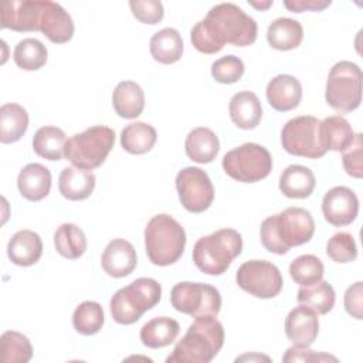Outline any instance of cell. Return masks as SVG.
Segmentation results:
<instances>
[{
  "label": "cell",
  "mask_w": 363,
  "mask_h": 363,
  "mask_svg": "<svg viewBox=\"0 0 363 363\" xmlns=\"http://www.w3.org/2000/svg\"><path fill=\"white\" fill-rule=\"evenodd\" d=\"M325 99L328 105L347 113L359 108L362 102V69L352 61L336 62L328 75Z\"/></svg>",
  "instance_id": "9c48e42d"
},
{
  "label": "cell",
  "mask_w": 363,
  "mask_h": 363,
  "mask_svg": "<svg viewBox=\"0 0 363 363\" xmlns=\"http://www.w3.org/2000/svg\"><path fill=\"white\" fill-rule=\"evenodd\" d=\"M319 333L318 313L299 305L288 313L285 319V335L294 346L309 347Z\"/></svg>",
  "instance_id": "2e32d148"
},
{
  "label": "cell",
  "mask_w": 363,
  "mask_h": 363,
  "mask_svg": "<svg viewBox=\"0 0 363 363\" xmlns=\"http://www.w3.org/2000/svg\"><path fill=\"white\" fill-rule=\"evenodd\" d=\"M113 143L115 132L108 126L95 125L72 135L65 143L64 156L75 167L91 172L105 162Z\"/></svg>",
  "instance_id": "ba28073f"
},
{
  "label": "cell",
  "mask_w": 363,
  "mask_h": 363,
  "mask_svg": "<svg viewBox=\"0 0 363 363\" xmlns=\"http://www.w3.org/2000/svg\"><path fill=\"white\" fill-rule=\"evenodd\" d=\"M335 289L326 281H318L308 286H301L298 291L296 301L318 315H326L333 309L335 305Z\"/></svg>",
  "instance_id": "1f68e13d"
},
{
  "label": "cell",
  "mask_w": 363,
  "mask_h": 363,
  "mask_svg": "<svg viewBox=\"0 0 363 363\" xmlns=\"http://www.w3.org/2000/svg\"><path fill=\"white\" fill-rule=\"evenodd\" d=\"M95 176L89 170L65 167L58 177V189L64 199L79 201L88 199L95 189Z\"/></svg>",
  "instance_id": "7402d4cb"
},
{
  "label": "cell",
  "mask_w": 363,
  "mask_h": 363,
  "mask_svg": "<svg viewBox=\"0 0 363 363\" xmlns=\"http://www.w3.org/2000/svg\"><path fill=\"white\" fill-rule=\"evenodd\" d=\"M149 50L155 61L160 64H174L183 54L182 35L176 28L164 27L152 35Z\"/></svg>",
  "instance_id": "83f0119b"
},
{
  "label": "cell",
  "mask_w": 363,
  "mask_h": 363,
  "mask_svg": "<svg viewBox=\"0 0 363 363\" xmlns=\"http://www.w3.org/2000/svg\"><path fill=\"white\" fill-rule=\"evenodd\" d=\"M332 360L337 362L335 356L325 354V353H316L315 350H311L309 347H299L292 346L286 350V353L282 356V362H325Z\"/></svg>",
  "instance_id": "f6af8a7d"
},
{
  "label": "cell",
  "mask_w": 363,
  "mask_h": 363,
  "mask_svg": "<svg viewBox=\"0 0 363 363\" xmlns=\"http://www.w3.org/2000/svg\"><path fill=\"white\" fill-rule=\"evenodd\" d=\"M362 308H363V285L360 281H357L353 285H350L345 292V309L352 318L360 320L363 318Z\"/></svg>",
  "instance_id": "ee69618b"
},
{
  "label": "cell",
  "mask_w": 363,
  "mask_h": 363,
  "mask_svg": "<svg viewBox=\"0 0 363 363\" xmlns=\"http://www.w3.org/2000/svg\"><path fill=\"white\" fill-rule=\"evenodd\" d=\"M186 247V231L169 214L153 216L145 227V248L147 258L157 267L179 261Z\"/></svg>",
  "instance_id": "277c9868"
},
{
  "label": "cell",
  "mask_w": 363,
  "mask_h": 363,
  "mask_svg": "<svg viewBox=\"0 0 363 363\" xmlns=\"http://www.w3.org/2000/svg\"><path fill=\"white\" fill-rule=\"evenodd\" d=\"M176 190L182 206L190 213L206 211L214 200L213 183L200 167L182 169L176 176Z\"/></svg>",
  "instance_id": "5bb4252c"
},
{
  "label": "cell",
  "mask_w": 363,
  "mask_h": 363,
  "mask_svg": "<svg viewBox=\"0 0 363 363\" xmlns=\"http://www.w3.org/2000/svg\"><path fill=\"white\" fill-rule=\"evenodd\" d=\"M28 128V113L18 104H4L0 108V142L20 140Z\"/></svg>",
  "instance_id": "f546056e"
},
{
  "label": "cell",
  "mask_w": 363,
  "mask_h": 363,
  "mask_svg": "<svg viewBox=\"0 0 363 363\" xmlns=\"http://www.w3.org/2000/svg\"><path fill=\"white\" fill-rule=\"evenodd\" d=\"M248 3H250V6H252L258 10H267L268 7H271L274 4L272 0H268V1H264V3H257V1H248Z\"/></svg>",
  "instance_id": "7dc6e473"
},
{
  "label": "cell",
  "mask_w": 363,
  "mask_h": 363,
  "mask_svg": "<svg viewBox=\"0 0 363 363\" xmlns=\"http://www.w3.org/2000/svg\"><path fill=\"white\" fill-rule=\"evenodd\" d=\"M268 104L278 112L295 109L302 98V85L292 75L281 74L272 78L265 89Z\"/></svg>",
  "instance_id": "ac0fdd59"
},
{
  "label": "cell",
  "mask_w": 363,
  "mask_h": 363,
  "mask_svg": "<svg viewBox=\"0 0 363 363\" xmlns=\"http://www.w3.org/2000/svg\"><path fill=\"white\" fill-rule=\"evenodd\" d=\"M104 325V309L98 302L85 301L79 303L72 313L74 329L84 335L91 336L98 333Z\"/></svg>",
  "instance_id": "d590c367"
},
{
  "label": "cell",
  "mask_w": 363,
  "mask_h": 363,
  "mask_svg": "<svg viewBox=\"0 0 363 363\" xmlns=\"http://www.w3.org/2000/svg\"><path fill=\"white\" fill-rule=\"evenodd\" d=\"M179 322L169 316H157L146 322L140 329V340L150 349L166 347L179 336Z\"/></svg>",
  "instance_id": "f1b7e54d"
},
{
  "label": "cell",
  "mask_w": 363,
  "mask_h": 363,
  "mask_svg": "<svg viewBox=\"0 0 363 363\" xmlns=\"http://www.w3.org/2000/svg\"><path fill=\"white\" fill-rule=\"evenodd\" d=\"M112 105L121 118L135 119L145 108V92L139 84L133 81H122L116 85L112 94Z\"/></svg>",
  "instance_id": "4316f807"
},
{
  "label": "cell",
  "mask_w": 363,
  "mask_h": 363,
  "mask_svg": "<svg viewBox=\"0 0 363 363\" xmlns=\"http://www.w3.org/2000/svg\"><path fill=\"white\" fill-rule=\"evenodd\" d=\"M323 262L312 254H303L289 264V275L301 286L312 285L323 278Z\"/></svg>",
  "instance_id": "74e56055"
},
{
  "label": "cell",
  "mask_w": 363,
  "mask_h": 363,
  "mask_svg": "<svg viewBox=\"0 0 363 363\" xmlns=\"http://www.w3.org/2000/svg\"><path fill=\"white\" fill-rule=\"evenodd\" d=\"M0 27L18 33L41 31L51 43L64 44L74 35L68 11L50 0H11L0 6Z\"/></svg>",
  "instance_id": "6da1fadb"
},
{
  "label": "cell",
  "mask_w": 363,
  "mask_h": 363,
  "mask_svg": "<svg viewBox=\"0 0 363 363\" xmlns=\"http://www.w3.org/2000/svg\"><path fill=\"white\" fill-rule=\"evenodd\" d=\"M67 143V135L57 126H41L37 129L33 138L34 152L47 160H61L64 156V147Z\"/></svg>",
  "instance_id": "d6a6232c"
},
{
  "label": "cell",
  "mask_w": 363,
  "mask_h": 363,
  "mask_svg": "<svg viewBox=\"0 0 363 363\" xmlns=\"http://www.w3.org/2000/svg\"><path fill=\"white\" fill-rule=\"evenodd\" d=\"M235 281L241 289L261 299L275 298L284 284L278 267L264 259H251L241 264L237 269Z\"/></svg>",
  "instance_id": "4fadbf2b"
},
{
  "label": "cell",
  "mask_w": 363,
  "mask_h": 363,
  "mask_svg": "<svg viewBox=\"0 0 363 363\" xmlns=\"http://www.w3.org/2000/svg\"><path fill=\"white\" fill-rule=\"evenodd\" d=\"M224 345V328L216 316H199L177 342L166 363H208Z\"/></svg>",
  "instance_id": "3957f363"
},
{
  "label": "cell",
  "mask_w": 363,
  "mask_h": 363,
  "mask_svg": "<svg viewBox=\"0 0 363 363\" xmlns=\"http://www.w3.org/2000/svg\"><path fill=\"white\" fill-rule=\"evenodd\" d=\"M190 40L193 47L203 54H216L223 50V44L216 38L214 33L206 23V20H200L196 23L190 31Z\"/></svg>",
  "instance_id": "60d3db41"
},
{
  "label": "cell",
  "mask_w": 363,
  "mask_h": 363,
  "mask_svg": "<svg viewBox=\"0 0 363 363\" xmlns=\"http://www.w3.org/2000/svg\"><path fill=\"white\" fill-rule=\"evenodd\" d=\"M303 40V28L298 20L289 17L275 18L267 30L268 44L279 51L298 48Z\"/></svg>",
  "instance_id": "484cf974"
},
{
  "label": "cell",
  "mask_w": 363,
  "mask_h": 363,
  "mask_svg": "<svg viewBox=\"0 0 363 363\" xmlns=\"http://www.w3.org/2000/svg\"><path fill=\"white\" fill-rule=\"evenodd\" d=\"M184 149L189 159L196 163L206 164L217 157L220 150V140L210 128L199 126L190 130L186 136Z\"/></svg>",
  "instance_id": "603a6c76"
},
{
  "label": "cell",
  "mask_w": 363,
  "mask_h": 363,
  "mask_svg": "<svg viewBox=\"0 0 363 363\" xmlns=\"http://www.w3.org/2000/svg\"><path fill=\"white\" fill-rule=\"evenodd\" d=\"M172 306L184 315L217 316L221 309V295L217 288L203 282H179L170 292Z\"/></svg>",
  "instance_id": "7c38bea8"
},
{
  "label": "cell",
  "mask_w": 363,
  "mask_h": 363,
  "mask_svg": "<svg viewBox=\"0 0 363 363\" xmlns=\"http://www.w3.org/2000/svg\"><path fill=\"white\" fill-rule=\"evenodd\" d=\"M17 187L26 200L40 201L51 190V173L44 164L28 163L18 173Z\"/></svg>",
  "instance_id": "d6986e66"
},
{
  "label": "cell",
  "mask_w": 363,
  "mask_h": 363,
  "mask_svg": "<svg viewBox=\"0 0 363 363\" xmlns=\"http://www.w3.org/2000/svg\"><path fill=\"white\" fill-rule=\"evenodd\" d=\"M48 52L45 45L37 38H23L13 51L16 65L24 71H37L45 65Z\"/></svg>",
  "instance_id": "e575fe53"
},
{
  "label": "cell",
  "mask_w": 363,
  "mask_h": 363,
  "mask_svg": "<svg viewBox=\"0 0 363 363\" xmlns=\"http://www.w3.org/2000/svg\"><path fill=\"white\" fill-rule=\"evenodd\" d=\"M43 254L41 237L31 230L17 231L7 244L10 261L18 267L34 265Z\"/></svg>",
  "instance_id": "44dd1931"
},
{
  "label": "cell",
  "mask_w": 363,
  "mask_h": 363,
  "mask_svg": "<svg viewBox=\"0 0 363 363\" xmlns=\"http://www.w3.org/2000/svg\"><path fill=\"white\" fill-rule=\"evenodd\" d=\"M332 4L330 0H285L284 6L292 13L322 11Z\"/></svg>",
  "instance_id": "bcb514c9"
},
{
  "label": "cell",
  "mask_w": 363,
  "mask_h": 363,
  "mask_svg": "<svg viewBox=\"0 0 363 363\" xmlns=\"http://www.w3.org/2000/svg\"><path fill=\"white\" fill-rule=\"evenodd\" d=\"M156 129L146 122H132L121 132V145L130 155L147 153L156 143Z\"/></svg>",
  "instance_id": "4dcf8cb0"
},
{
  "label": "cell",
  "mask_w": 363,
  "mask_h": 363,
  "mask_svg": "<svg viewBox=\"0 0 363 363\" xmlns=\"http://www.w3.org/2000/svg\"><path fill=\"white\" fill-rule=\"evenodd\" d=\"M129 7L133 17L143 24H157L164 16L163 4L156 0H133L129 1Z\"/></svg>",
  "instance_id": "b9f144b4"
},
{
  "label": "cell",
  "mask_w": 363,
  "mask_h": 363,
  "mask_svg": "<svg viewBox=\"0 0 363 363\" xmlns=\"http://www.w3.org/2000/svg\"><path fill=\"white\" fill-rule=\"evenodd\" d=\"M224 172L241 183H255L265 179L272 170V157L267 147L258 143H244L223 157Z\"/></svg>",
  "instance_id": "30bf717a"
},
{
  "label": "cell",
  "mask_w": 363,
  "mask_h": 363,
  "mask_svg": "<svg viewBox=\"0 0 363 363\" xmlns=\"http://www.w3.org/2000/svg\"><path fill=\"white\" fill-rule=\"evenodd\" d=\"M320 121L311 115L289 119L281 129V145L285 152L299 157L318 159L326 153L320 140Z\"/></svg>",
  "instance_id": "8fae6325"
},
{
  "label": "cell",
  "mask_w": 363,
  "mask_h": 363,
  "mask_svg": "<svg viewBox=\"0 0 363 363\" xmlns=\"http://www.w3.org/2000/svg\"><path fill=\"white\" fill-rule=\"evenodd\" d=\"M136 264V250L129 241L123 238H115L109 241L101 257L102 269L113 278L128 277L133 272Z\"/></svg>",
  "instance_id": "e0dca14e"
},
{
  "label": "cell",
  "mask_w": 363,
  "mask_h": 363,
  "mask_svg": "<svg viewBox=\"0 0 363 363\" xmlns=\"http://www.w3.org/2000/svg\"><path fill=\"white\" fill-rule=\"evenodd\" d=\"M162 298V286L153 278H138L118 289L109 302L112 319L119 325H132L156 306Z\"/></svg>",
  "instance_id": "8992f818"
},
{
  "label": "cell",
  "mask_w": 363,
  "mask_h": 363,
  "mask_svg": "<svg viewBox=\"0 0 363 363\" xmlns=\"http://www.w3.org/2000/svg\"><path fill=\"white\" fill-rule=\"evenodd\" d=\"M315 233L312 214L302 207H288L267 217L259 228L261 244L272 254L284 255L292 247L311 241Z\"/></svg>",
  "instance_id": "7a4b0ae2"
},
{
  "label": "cell",
  "mask_w": 363,
  "mask_h": 363,
  "mask_svg": "<svg viewBox=\"0 0 363 363\" xmlns=\"http://www.w3.org/2000/svg\"><path fill=\"white\" fill-rule=\"evenodd\" d=\"M54 245L64 258L77 259L86 251V237L77 224L64 223L54 233Z\"/></svg>",
  "instance_id": "836d02e7"
},
{
  "label": "cell",
  "mask_w": 363,
  "mask_h": 363,
  "mask_svg": "<svg viewBox=\"0 0 363 363\" xmlns=\"http://www.w3.org/2000/svg\"><path fill=\"white\" fill-rule=\"evenodd\" d=\"M244 74V62L235 55H224L211 64V77L220 84H234Z\"/></svg>",
  "instance_id": "ab89813d"
},
{
  "label": "cell",
  "mask_w": 363,
  "mask_h": 363,
  "mask_svg": "<svg viewBox=\"0 0 363 363\" xmlns=\"http://www.w3.org/2000/svg\"><path fill=\"white\" fill-rule=\"evenodd\" d=\"M320 140L328 150L343 152L354 140V132L352 125L342 115H332L320 121L319 125Z\"/></svg>",
  "instance_id": "d4e9b609"
},
{
  "label": "cell",
  "mask_w": 363,
  "mask_h": 363,
  "mask_svg": "<svg viewBox=\"0 0 363 363\" xmlns=\"http://www.w3.org/2000/svg\"><path fill=\"white\" fill-rule=\"evenodd\" d=\"M363 143H362V135H354V140L352 145L343 150L342 163L346 170V173L352 177L360 179L363 174Z\"/></svg>",
  "instance_id": "7bdbcfd3"
},
{
  "label": "cell",
  "mask_w": 363,
  "mask_h": 363,
  "mask_svg": "<svg viewBox=\"0 0 363 363\" xmlns=\"http://www.w3.org/2000/svg\"><path fill=\"white\" fill-rule=\"evenodd\" d=\"M204 20L223 45L228 43L235 47H247L257 40L255 20L234 3L216 4Z\"/></svg>",
  "instance_id": "52a82bcc"
},
{
  "label": "cell",
  "mask_w": 363,
  "mask_h": 363,
  "mask_svg": "<svg viewBox=\"0 0 363 363\" xmlns=\"http://www.w3.org/2000/svg\"><path fill=\"white\" fill-rule=\"evenodd\" d=\"M0 345L4 363H27L33 357V346L20 332L6 330L0 337Z\"/></svg>",
  "instance_id": "8d00e7d4"
},
{
  "label": "cell",
  "mask_w": 363,
  "mask_h": 363,
  "mask_svg": "<svg viewBox=\"0 0 363 363\" xmlns=\"http://www.w3.org/2000/svg\"><path fill=\"white\" fill-rule=\"evenodd\" d=\"M233 123L240 129H254L262 118V106L258 96L251 91H241L233 95L228 105Z\"/></svg>",
  "instance_id": "ffe728a7"
},
{
  "label": "cell",
  "mask_w": 363,
  "mask_h": 363,
  "mask_svg": "<svg viewBox=\"0 0 363 363\" xmlns=\"http://www.w3.org/2000/svg\"><path fill=\"white\" fill-rule=\"evenodd\" d=\"M328 257L339 264H347L356 259L357 247L353 235L346 231L333 234L326 244Z\"/></svg>",
  "instance_id": "f35d334b"
},
{
  "label": "cell",
  "mask_w": 363,
  "mask_h": 363,
  "mask_svg": "<svg viewBox=\"0 0 363 363\" xmlns=\"http://www.w3.org/2000/svg\"><path fill=\"white\" fill-rule=\"evenodd\" d=\"M322 213L325 220L335 227L349 225L357 217L359 199L346 186L332 187L322 199Z\"/></svg>",
  "instance_id": "9a60e30c"
},
{
  "label": "cell",
  "mask_w": 363,
  "mask_h": 363,
  "mask_svg": "<svg viewBox=\"0 0 363 363\" xmlns=\"http://www.w3.org/2000/svg\"><path fill=\"white\" fill-rule=\"evenodd\" d=\"M241 251V234L234 228H221L196 241L193 262L203 274L221 275Z\"/></svg>",
  "instance_id": "5b68a950"
},
{
  "label": "cell",
  "mask_w": 363,
  "mask_h": 363,
  "mask_svg": "<svg viewBox=\"0 0 363 363\" xmlns=\"http://www.w3.org/2000/svg\"><path fill=\"white\" fill-rule=\"evenodd\" d=\"M316 186L313 172L302 164L288 166L279 176V190L289 199H306Z\"/></svg>",
  "instance_id": "cb8c5ba5"
}]
</instances>
